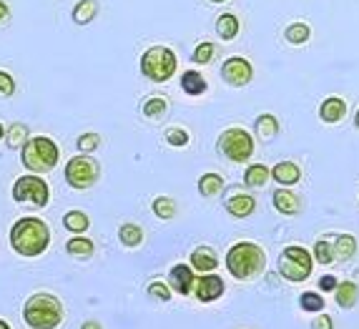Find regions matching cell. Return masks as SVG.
Returning <instances> with one entry per match:
<instances>
[{
    "label": "cell",
    "mask_w": 359,
    "mask_h": 329,
    "mask_svg": "<svg viewBox=\"0 0 359 329\" xmlns=\"http://www.w3.org/2000/svg\"><path fill=\"white\" fill-rule=\"evenodd\" d=\"M8 241L18 257H41L50 244V227L38 216H23L11 227Z\"/></svg>",
    "instance_id": "6da1fadb"
},
{
    "label": "cell",
    "mask_w": 359,
    "mask_h": 329,
    "mask_svg": "<svg viewBox=\"0 0 359 329\" xmlns=\"http://www.w3.org/2000/svg\"><path fill=\"white\" fill-rule=\"evenodd\" d=\"M63 302L48 292H38L28 297L23 304V322L30 329H58L63 324Z\"/></svg>",
    "instance_id": "7a4b0ae2"
},
{
    "label": "cell",
    "mask_w": 359,
    "mask_h": 329,
    "mask_svg": "<svg viewBox=\"0 0 359 329\" xmlns=\"http://www.w3.org/2000/svg\"><path fill=\"white\" fill-rule=\"evenodd\" d=\"M226 269L231 271L233 279H254L266 269V254L254 241H239L233 244L226 254Z\"/></svg>",
    "instance_id": "3957f363"
},
{
    "label": "cell",
    "mask_w": 359,
    "mask_h": 329,
    "mask_svg": "<svg viewBox=\"0 0 359 329\" xmlns=\"http://www.w3.org/2000/svg\"><path fill=\"white\" fill-rule=\"evenodd\" d=\"M58 146L48 136L28 138V144L20 149V161H23V166L28 168L30 174H48V171H53L58 166Z\"/></svg>",
    "instance_id": "277c9868"
},
{
    "label": "cell",
    "mask_w": 359,
    "mask_h": 329,
    "mask_svg": "<svg viewBox=\"0 0 359 329\" xmlns=\"http://www.w3.org/2000/svg\"><path fill=\"white\" fill-rule=\"evenodd\" d=\"M141 73L154 83H166L176 73V53L166 46H154L141 55Z\"/></svg>",
    "instance_id": "5b68a950"
},
{
    "label": "cell",
    "mask_w": 359,
    "mask_h": 329,
    "mask_svg": "<svg viewBox=\"0 0 359 329\" xmlns=\"http://www.w3.org/2000/svg\"><path fill=\"white\" fill-rule=\"evenodd\" d=\"M216 149L219 154L226 156L229 161H236V163H244L252 159L254 154V138L244 131V128H226V131L219 136L216 141Z\"/></svg>",
    "instance_id": "8992f818"
},
{
    "label": "cell",
    "mask_w": 359,
    "mask_h": 329,
    "mask_svg": "<svg viewBox=\"0 0 359 329\" xmlns=\"http://www.w3.org/2000/svg\"><path fill=\"white\" fill-rule=\"evenodd\" d=\"M311 267H314V259L306 252L304 246H287L279 257V274L289 281H304L311 276Z\"/></svg>",
    "instance_id": "52a82bcc"
},
{
    "label": "cell",
    "mask_w": 359,
    "mask_h": 329,
    "mask_svg": "<svg viewBox=\"0 0 359 329\" xmlns=\"http://www.w3.org/2000/svg\"><path fill=\"white\" fill-rule=\"evenodd\" d=\"M98 179H101V166H98V161L90 159V156L78 154L66 163V181L76 192H86V189H90Z\"/></svg>",
    "instance_id": "ba28073f"
},
{
    "label": "cell",
    "mask_w": 359,
    "mask_h": 329,
    "mask_svg": "<svg viewBox=\"0 0 359 329\" xmlns=\"http://www.w3.org/2000/svg\"><path fill=\"white\" fill-rule=\"evenodd\" d=\"M11 194H13V201L15 203L30 201V203H36L38 209L48 206V201H50V186L46 184L38 174H25V176H20V179H15Z\"/></svg>",
    "instance_id": "9c48e42d"
},
{
    "label": "cell",
    "mask_w": 359,
    "mask_h": 329,
    "mask_svg": "<svg viewBox=\"0 0 359 329\" xmlns=\"http://www.w3.org/2000/svg\"><path fill=\"white\" fill-rule=\"evenodd\" d=\"M222 78L226 81L229 86H233V88H244V86L254 78V68H252V63H249L246 58L233 55V58L224 60Z\"/></svg>",
    "instance_id": "30bf717a"
},
{
    "label": "cell",
    "mask_w": 359,
    "mask_h": 329,
    "mask_svg": "<svg viewBox=\"0 0 359 329\" xmlns=\"http://www.w3.org/2000/svg\"><path fill=\"white\" fill-rule=\"evenodd\" d=\"M226 292V284H224L222 276L216 274H201V279L194 284V294H196L198 302H216L219 297H224Z\"/></svg>",
    "instance_id": "8fae6325"
},
{
    "label": "cell",
    "mask_w": 359,
    "mask_h": 329,
    "mask_svg": "<svg viewBox=\"0 0 359 329\" xmlns=\"http://www.w3.org/2000/svg\"><path fill=\"white\" fill-rule=\"evenodd\" d=\"M194 284H196V279H194L191 267H186V264H174V267H171V274H168V287H171V292L186 297V294L194 292Z\"/></svg>",
    "instance_id": "7c38bea8"
},
{
    "label": "cell",
    "mask_w": 359,
    "mask_h": 329,
    "mask_svg": "<svg viewBox=\"0 0 359 329\" xmlns=\"http://www.w3.org/2000/svg\"><path fill=\"white\" fill-rule=\"evenodd\" d=\"M191 267L201 271V274H211L219 267V257H216L211 246H196L191 252Z\"/></svg>",
    "instance_id": "4fadbf2b"
},
{
    "label": "cell",
    "mask_w": 359,
    "mask_h": 329,
    "mask_svg": "<svg viewBox=\"0 0 359 329\" xmlns=\"http://www.w3.org/2000/svg\"><path fill=\"white\" fill-rule=\"evenodd\" d=\"M271 179H274L279 186H294V184H299L302 168L294 161H279L274 168H271Z\"/></svg>",
    "instance_id": "5bb4252c"
},
{
    "label": "cell",
    "mask_w": 359,
    "mask_h": 329,
    "mask_svg": "<svg viewBox=\"0 0 359 329\" xmlns=\"http://www.w3.org/2000/svg\"><path fill=\"white\" fill-rule=\"evenodd\" d=\"M254 209H257V201L254 196L249 194H233V196L226 199V211L236 219H246V216H252Z\"/></svg>",
    "instance_id": "9a60e30c"
},
{
    "label": "cell",
    "mask_w": 359,
    "mask_h": 329,
    "mask_svg": "<svg viewBox=\"0 0 359 329\" xmlns=\"http://www.w3.org/2000/svg\"><path fill=\"white\" fill-rule=\"evenodd\" d=\"M274 209L284 216H294V214H299L302 201H299V196H297L294 192H289V189H276L274 192Z\"/></svg>",
    "instance_id": "2e32d148"
},
{
    "label": "cell",
    "mask_w": 359,
    "mask_h": 329,
    "mask_svg": "<svg viewBox=\"0 0 359 329\" xmlns=\"http://www.w3.org/2000/svg\"><path fill=\"white\" fill-rule=\"evenodd\" d=\"M344 116H347V103L341 101V98L332 96L327 101H322V106H319V119L324 123H339Z\"/></svg>",
    "instance_id": "e0dca14e"
},
{
    "label": "cell",
    "mask_w": 359,
    "mask_h": 329,
    "mask_svg": "<svg viewBox=\"0 0 359 329\" xmlns=\"http://www.w3.org/2000/svg\"><path fill=\"white\" fill-rule=\"evenodd\" d=\"M181 88H184V93H189V96H201V93H206L209 83H206V78L198 71H186L184 76H181Z\"/></svg>",
    "instance_id": "ac0fdd59"
},
{
    "label": "cell",
    "mask_w": 359,
    "mask_h": 329,
    "mask_svg": "<svg viewBox=\"0 0 359 329\" xmlns=\"http://www.w3.org/2000/svg\"><path fill=\"white\" fill-rule=\"evenodd\" d=\"M334 259H339V262H349V259L357 254V239H354L352 234H339V236H334Z\"/></svg>",
    "instance_id": "d6986e66"
},
{
    "label": "cell",
    "mask_w": 359,
    "mask_h": 329,
    "mask_svg": "<svg viewBox=\"0 0 359 329\" xmlns=\"http://www.w3.org/2000/svg\"><path fill=\"white\" fill-rule=\"evenodd\" d=\"M334 297H337V304H339L341 309H352L359 300L357 284H354V281H341V284H337Z\"/></svg>",
    "instance_id": "ffe728a7"
},
{
    "label": "cell",
    "mask_w": 359,
    "mask_h": 329,
    "mask_svg": "<svg viewBox=\"0 0 359 329\" xmlns=\"http://www.w3.org/2000/svg\"><path fill=\"white\" fill-rule=\"evenodd\" d=\"M63 227H66L73 236H83V234L88 231V227H90V219L83 214V211L73 209V211H68V214L63 216Z\"/></svg>",
    "instance_id": "44dd1931"
},
{
    "label": "cell",
    "mask_w": 359,
    "mask_h": 329,
    "mask_svg": "<svg viewBox=\"0 0 359 329\" xmlns=\"http://www.w3.org/2000/svg\"><path fill=\"white\" fill-rule=\"evenodd\" d=\"M96 15H98L96 0H78L76 8H73V23L78 25H88Z\"/></svg>",
    "instance_id": "7402d4cb"
},
{
    "label": "cell",
    "mask_w": 359,
    "mask_h": 329,
    "mask_svg": "<svg viewBox=\"0 0 359 329\" xmlns=\"http://www.w3.org/2000/svg\"><path fill=\"white\" fill-rule=\"evenodd\" d=\"M239 18L231 15V13H224L222 18L216 20V33H219L222 41H233V38L239 36Z\"/></svg>",
    "instance_id": "603a6c76"
},
{
    "label": "cell",
    "mask_w": 359,
    "mask_h": 329,
    "mask_svg": "<svg viewBox=\"0 0 359 329\" xmlns=\"http://www.w3.org/2000/svg\"><path fill=\"white\" fill-rule=\"evenodd\" d=\"M93 249H96L93 241L86 239V236H73V239L66 241V252L76 259H90L93 257Z\"/></svg>",
    "instance_id": "cb8c5ba5"
},
{
    "label": "cell",
    "mask_w": 359,
    "mask_h": 329,
    "mask_svg": "<svg viewBox=\"0 0 359 329\" xmlns=\"http://www.w3.org/2000/svg\"><path fill=\"white\" fill-rule=\"evenodd\" d=\"M254 128H257V136L262 138V141H271V138L279 133V121H276L271 114H264V116H259V119H257Z\"/></svg>",
    "instance_id": "d4e9b609"
},
{
    "label": "cell",
    "mask_w": 359,
    "mask_h": 329,
    "mask_svg": "<svg viewBox=\"0 0 359 329\" xmlns=\"http://www.w3.org/2000/svg\"><path fill=\"white\" fill-rule=\"evenodd\" d=\"M118 239L123 246H128V249H136V246H141V241H144V229L136 227V224H123V227L118 229Z\"/></svg>",
    "instance_id": "484cf974"
},
{
    "label": "cell",
    "mask_w": 359,
    "mask_h": 329,
    "mask_svg": "<svg viewBox=\"0 0 359 329\" xmlns=\"http://www.w3.org/2000/svg\"><path fill=\"white\" fill-rule=\"evenodd\" d=\"M28 126L25 123H13V126L6 128V144L11 146V149H23L25 144H28Z\"/></svg>",
    "instance_id": "4316f807"
},
{
    "label": "cell",
    "mask_w": 359,
    "mask_h": 329,
    "mask_svg": "<svg viewBox=\"0 0 359 329\" xmlns=\"http://www.w3.org/2000/svg\"><path fill=\"white\" fill-rule=\"evenodd\" d=\"M271 171L264 163H254V166L246 168L244 174V184L246 186H254V189H259V186H266V181H269Z\"/></svg>",
    "instance_id": "83f0119b"
},
{
    "label": "cell",
    "mask_w": 359,
    "mask_h": 329,
    "mask_svg": "<svg viewBox=\"0 0 359 329\" xmlns=\"http://www.w3.org/2000/svg\"><path fill=\"white\" fill-rule=\"evenodd\" d=\"M224 189V179L219 174H204L198 179V194L201 196H216Z\"/></svg>",
    "instance_id": "f1b7e54d"
},
{
    "label": "cell",
    "mask_w": 359,
    "mask_h": 329,
    "mask_svg": "<svg viewBox=\"0 0 359 329\" xmlns=\"http://www.w3.org/2000/svg\"><path fill=\"white\" fill-rule=\"evenodd\" d=\"M311 36V28L306 23H292L287 30H284V38H287L292 46H302V43H306Z\"/></svg>",
    "instance_id": "f546056e"
},
{
    "label": "cell",
    "mask_w": 359,
    "mask_h": 329,
    "mask_svg": "<svg viewBox=\"0 0 359 329\" xmlns=\"http://www.w3.org/2000/svg\"><path fill=\"white\" fill-rule=\"evenodd\" d=\"M154 214L158 216V219H163V222H168V219H174L176 216V201L168 196H158L154 201Z\"/></svg>",
    "instance_id": "4dcf8cb0"
},
{
    "label": "cell",
    "mask_w": 359,
    "mask_h": 329,
    "mask_svg": "<svg viewBox=\"0 0 359 329\" xmlns=\"http://www.w3.org/2000/svg\"><path fill=\"white\" fill-rule=\"evenodd\" d=\"M311 259H317L319 264H332L334 262V249H332V241L330 239H319L314 244V254Z\"/></svg>",
    "instance_id": "1f68e13d"
},
{
    "label": "cell",
    "mask_w": 359,
    "mask_h": 329,
    "mask_svg": "<svg viewBox=\"0 0 359 329\" xmlns=\"http://www.w3.org/2000/svg\"><path fill=\"white\" fill-rule=\"evenodd\" d=\"M166 108H168L166 98L154 96V98H149V101L144 103V116H149V119H158V116L166 114Z\"/></svg>",
    "instance_id": "d6a6232c"
},
{
    "label": "cell",
    "mask_w": 359,
    "mask_h": 329,
    "mask_svg": "<svg viewBox=\"0 0 359 329\" xmlns=\"http://www.w3.org/2000/svg\"><path fill=\"white\" fill-rule=\"evenodd\" d=\"M299 304L304 311H322L324 309V297L319 292H304L299 297Z\"/></svg>",
    "instance_id": "836d02e7"
},
{
    "label": "cell",
    "mask_w": 359,
    "mask_h": 329,
    "mask_svg": "<svg viewBox=\"0 0 359 329\" xmlns=\"http://www.w3.org/2000/svg\"><path fill=\"white\" fill-rule=\"evenodd\" d=\"M101 149V136L98 133H83V136L78 138V151L83 156L93 154V151Z\"/></svg>",
    "instance_id": "e575fe53"
},
{
    "label": "cell",
    "mask_w": 359,
    "mask_h": 329,
    "mask_svg": "<svg viewBox=\"0 0 359 329\" xmlns=\"http://www.w3.org/2000/svg\"><path fill=\"white\" fill-rule=\"evenodd\" d=\"M166 144L168 146H176V149H184L186 144H189V133L184 131V128L174 126L166 131Z\"/></svg>",
    "instance_id": "d590c367"
},
{
    "label": "cell",
    "mask_w": 359,
    "mask_h": 329,
    "mask_svg": "<svg viewBox=\"0 0 359 329\" xmlns=\"http://www.w3.org/2000/svg\"><path fill=\"white\" fill-rule=\"evenodd\" d=\"M149 294L154 297V300H158V302H168L171 300V287L168 284H163V281H151L149 284Z\"/></svg>",
    "instance_id": "8d00e7d4"
},
{
    "label": "cell",
    "mask_w": 359,
    "mask_h": 329,
    "mask_svg": "<svg viewBox=\"0 0 359 329\" xmlns=\"http://www.w3.org/2000/svg\"><path fill=\"white\" fill-rule=\"evenodd\" d=\"M211 58H214V43H198L194 51V63H209Z\"/></svg>",
    "instance_id": "74e56055"
},
{
    "label": "cell",
    "mask_w": 359,
    "mask_h": 329,
    "mask_svg": "<svg viewBox=\"0 0 359 329\" xmlns=\"http://www.w3.org/2000/svg\"><path fill=\"white\" fill-rule=\"evenodd\" d=\"M15 93V81L8 71H0V98H11Z\"/></svg>",
    "instance_id": "f35d334b"
},
{
    "label": "cell",
    "mask_w": 359,
    "mask_h": 329,
    "mask_svg": "<svg viewBox=\"0 0 359 329\" xmlns=\"http://www.w3.org/2000/svg\"><path fill=\"white\" fill-rule=\"evenodd\" d=\"M311 329H334V322H332L330 314H319V317L311 322Z\"/></svg>",
    "instance_id": "ab89813d"
},
{
    "label": "cell",
    "mask_w": 359,
    "mask_h": 329,
    "mask_svg": "<svg viewBox=\"0 0 359 329\" xmlns=\"http://www.w3.org/2000/svg\"><path fill=\"white\" fill-rule=\"evenodd\" d=\"M337 284H339V281H337L332 274H327V276H322V279H319V289H324V292H334Z\"/></svg>",
    "instance_id": "60d3db41"
},
{
    "label": "cell",
    "mask_w": 359,
    "mask_h": 329,
    "mask_svg": "<svg viewBox=\"0 0 359 329\" xmlns=\"http://www.w3.org/2000/svg\"><path fill=\"white\" fill-rule=\"evenodd\" d=\"M8 15H11V8H8L6 0H0V23H3V20H6Z\"/></svg>",
    "instance_id": "b9f144b4"
},
{
    "label": "cell",
    "mask_w": 359,
    "mask_h": 329,
    "mask_svg": "<svg viewBox=\"0 0 359 329\" xmlns=\"http://www.w3.org/2000/svg\"><path fill=\"white\" fill-rule=\"evenodd\" d=\"M81 329H103V324L96 322V319H88V322L81 324Z\"/></svg>",
    "instance_id": "7bdbcfd3"
},
{
    "label": "cell",
    "mask_w": 359,
    "mask_h": 329,
    "mask_svg": "<svg viewBox=\"0 0 359 329\" xmlns=\"http://www.w3.org/2000/svg\"><path fill=\"white\" fill-rule=\"evenodd\" d=\"M0 329H11V324H8L6 319H0Z\"/></svg>",
    "instance_id": "ee69618b"
},
{
    "label": "cell",
    "mask_w": 359,
    "mask_h": 329,
    "mask_svg": "<svg viewBox=\"0 0 359 329\" xmlns=\"http://www.w3.org/2000/svg\"><path fill=\"white\" fill-rule=\"evenodd\" d=\"M3 138H6V126L0 123V141H3Z\"/></svg>",
    "instance_id": "f6af8a7d"
},
{
    "label": "cell",
    "mask_w": 359,
    "mask_h": 329,
    "mask_svg": "<svg viewBox=\"0 0 359 329\" xmlns=\"http://www.w3.org/2000/svg\"><path fill=\"white\" fill-rule=\"evenodd\" d=\"M354 123H357V128H359V111H357V119H354Z\"/></svg>",
    "instance_id": "bcb514c9"
},
{
    "label": "cell",
    "mask_w": 359,
    "mask_h": 329,
    "mask_svg": "<svg viewBox=\"0 0 359 329\" xmlns=\"http://www.w3.org/2000/svg\"><path fill=\"white\" fill-rule=\"evenodd\" d=\"M211 3H226V0H211Z\"/></svg>",
    "instance_id": "7dc6e473"
}]
</instances>
